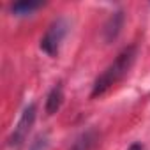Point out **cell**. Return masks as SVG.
Segmentation results:
<instances>
[{"label":"cell","mask_w":150,"mask_h":150,"mask_svg":"<svg viewBox=\"0 0 150 150\" xmlns=\"http://www.w3.org/2000/svg\"><path fill=\"white\" fill-rule=\"evenodd\" d=\"M44 2H35V0H23V2H16L11 6V13L16 14V16H25V14H30L32 11L42 7Z\"/></svg>","instance_id":"cell-6"},{"label":"cell","mask_w":150,"mask_h":150,"mask_svg":"<svg viewBox=\"0 0 150 150\" xmlns=\"http://www.w3.org/2000/svg\"><path fill=\"white\" fill-rule=\"evenodd\" d=\"M62 103H64V88H62V85L58 83V85H55V87L50 90V94H48V97H46V113H48V115H55V113L60 110Z\"/></svg>","instance_id":"cell-5"},{"label":"cell","mask_w":150,"mask_h":150,"mask_svg":"<svg viewBox=\"0 0 150 150\" xmlns=\"http://www.w3.org/2000/svg\"><path fill=\"white\" fill-rule=\"evenodd\" d=\"M46 146H48L46 136H39V138L35 139V143L32 145V148H30V150H46Z\"/></svg>","instance_id":"cell-7"},{"label":"cell","mask_w":150,"mask_h":150,"mask_svg":"<svg viewBox=\"0 0 150 150\" xmlns=\"http://www.w3.org/2000/svg\"><path fill=\"white\" fill-rule=\"evenodd\" d=\"M67 28H69V23H67L65 18L55 20V21L48 27L46 34H44L42 39H41V50H42L44 53H48L50 57L58 55V50H60V44H62L65 34H67Z\"/></svg>","instance_id":"cell-2"},{"label":"cell","mask_w":150,"mask_h":150,"mask_svg":"<svg viewBox=\"0 0 150 150\" xmlns=\"http://www.w3.org/2000/svg\"><path fill=\"white\" fill-rule=\"evenodd\" d=\"M136 53H138L136 46H127V48H124L117 55V58L96 78L94 87H92V94H90L92 99L106 94L111 87H115L118 81H122L127 76L129 71H131V67L134 65Z\"/></svg>","instance_id":"cell-1"},{"label":"cell","mask_w":150,"mask_h":150,"mask_svg":"<svg viewBox=\"0 0 150 150\" xmlns=\"http://www.w3.org/2000/svg\"><path fill=\"white\" fill-rule=\"evenodd\" d=\"M122 25H124V13H122V11L113 13V14L110 16V20L106 21V25H104V39H106L108 42L115 41V39L118 37V34H120Z\"/></svg>","instance_id":"cell-4"},{"label":"cell","mask_w":150,"mask_h":150,"mask_svg":"<svg viewBox=\"0 0 150 150\" xmlns=\"http://www.w3.org/2000/svg\"><path fill=\"white\" fill-rule=\"evenodd\" d=\"M35 115H37V106H35L34 103L28 104V106L23 110V113H21V117H20L16 127L13 129V132H11V136H9V146L18 148V146L23 145V141L28 138L30 129H32V125H34V122H35Z\"/></svg>","instance_id":"cell-3"},{"label":"cell","mask_w":150,"mask_h":150,"mask_svg":"<svg viewBox=\"0 0 150 150\" xmlns=\"http://www.w3.org/2000/svg\"><path fill=\"white\" fill-rule=\"evenodd\" d=\"M127 150H143V146H141L139 143H132V145H131Z\"/></svg>","instance_id":"cell-9"},{"label":"cell","mask_w":150,"mask_h":150,"mask_svg":"<svg viewBox=\"0 0 150 150\" xmlns=\"http://www.w3.org/2000/svg\"><path fill=\"white\" fill-rule=\"evenodd\" d=\"M87 146H88V141H87V138H83V139L74 143V146L71 150H87Z\"/></svg>","instance_id":"cell-8"}]
</instances>
